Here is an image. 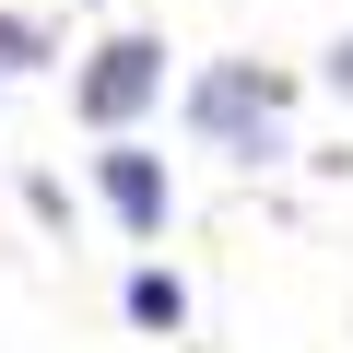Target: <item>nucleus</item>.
<instances>
[{
	"label": "nucleus",
	"instance_id": "1",
	"mask_svg": "<svg viewBox=\"0 0 353 353\" xmlns=\"http://www.w3.org/2000/svg\"><path fill=\"white\" fill-rule=\"evenodd\" d=\"M189 130L259 165V153H283V83H271L259 59H212V71L189 83Z\"/></svg>",
	"mask_w": 353,
	"mask_h": 353
},
{
	"label": "nucleus",
	"instance_id": "5",
	"mask_svg": "<svg viewBox=\"0 0 353 353\" xmlns=\"http://www.w3.org/2000/svg\"><path fill=\"white\" fill-rule=\"evenodd\" d=\"M12 59H36V24H12V12H0V71H12Z\"/></svg>",
	"mask_w": 353,
	"mask_h": 353
},
{
	"label": "nucleus",
	"instance_id": "4",
	"mask_svg": "<svg viewBox=\"0 0 353 353\" xmlns=\"http://www.w3.org/2000/svg\"><path fill=\"white\" fill-rule=\"evenodd\" d=\"M130 318L141 330H176V318H189V283H176V271H141L130 283Z\"/></svg>",
	"mask_w": 353,
	"mask_h": 353
},
{
	"label": "nucleus",
	"instance_id": "6",
	"mask_svg": "<svg viewBox=\"0 0 353 353\" xmlns=\"http://www.w3.org/2000/svg\"><path fill=\"white\" fill-rule=\"evenodd\" d=\"M330 83H341V94H353V36H341V48H330Z\"/></svg>",
	"mask_w": 353,
	"mask_h": 353
},
{
	"label": "nucleus",
	"instance_id": "2",
	"mask_svg": "<svg viewBox=\"0 0 353 353\" xmlns=\"http://www.w3.org/2000/svg\"><path fill=\"white\" fill-rule=\"evenodd\" d=\"M153 94H165V48H153V36H106L94 71H83V118H94V130H130Z\"/></svg>",
	"mask_w": 353,
	"mask_h": 353
},
{
	"label": "nucleus",
	"instance_id": "3",
	"mask_svg": "<svg viewBox=\"0 0 353 353\" xmlns=\"http://www.w3.org/2000/svg\"><path fill=\"white\" fill-rule=\"evenodd\" d=\"M106 201H118L130 236H165V201H176V189H165V165H153L141 141H118V153H106Z\"/></svg>",
	"mask_w": 353,
	"mask_h": 353
}]
</instances>
